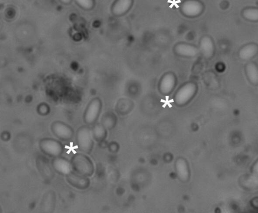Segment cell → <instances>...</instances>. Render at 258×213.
Returning a JSON list of instances; mask_svg holds the SVG:
<instances>
[{
	"label": "cell",
	"instance_id": "7402d4cb",
	"mask_svg": "<svg viewBox=\"0 0 258 213\" xmlns=\"http://www.w3.org/2000/svg\"><path fill=\"white\" fill-rule=\"evenodd\" d=\"M243 15L245 18L250 21H258V9H248L244 11Z\"/></svg>",
	"mask_w": 258,
	"mask_h": 213
},
{
	"label": "cell",
	"instance_id": "9a60e30c",
	"mask_svg": "<svg viewBox=\"0 0 258 213\" xmlns=\"http://www.w3.org/2000/svg\"><path fill=\"white\" fill-rule=\"evenodd\" d=\"M37 168L43 178L50 180L53 178L54 171L47 158L40 156L36 160Z\"/></svg>",
	"mask_w": 258,
	"mask_h": 213
},
{
	"label": "cell",
	"instance_id": "cb8c5ba5",
	"mask_svg": "<svg viewBox=\"0 0 258 213\" xmlns=\"http://www.w3.org/2000/svg\"><path fill=\"white\" fill-rule=\"evenodd\" d=\"M10 138V134L8 133H4L1 136L2 140L5 142L9 141Z\"/></svg>",
	"mask_w": 258,
	"mask_h": 213
},
{
	"label": "cell",
	"instance_id": "5bb4252c",
	"mask_svg": "<svg viewBox=\"0 0 258 213\" xmlns=\"http://www.w3.org/2000/svg\"><path fill=\"white\" fill-rule=\"evenodd\" d=\"M200 53L205 58L210 59L213 56L215 52V46L211 37L204 36L201 38L198 44Z\"/></svg>",
	"mask_w": 258,
	"mask_h": 213
},
{
	"label": "cell",
	"instance_id": "9c48e42d",
	"mask_svg": "<svg viewBox=\"0 0 258 213\" xmlns=\"http://www.w3.org/2000/svg\"><path fill=\"white\" fill-rule=\"evenodd\" d=\"M173 52L176 56L185 58H194L200 54L197 46L185 42L176 43Z\"/></svg>",
	"mask_w": 258,
	"mask_h": 213
},
{
	"label": "cell",
	"instance_id": "ba28073f",
	"mask_svg": "<svg viewBox=\"0 0 258 213\" xmlns=\"http://www.w3.org/2000/svg\"><path fill=\"white\" fill-rule=\"evenodd\" d=\"M51 130L53 135L59 140L69 141L74 137V129L63 121H53L51 125Z\"/></svg>",
	"mask_w": 258,
	"mask_h": 213
},
{
	"label": "cell",
	"instance_id": "7a4b0ae2",
	"mask_svg": "<svg viewBox=\"0 0 258 213\" xmlns=\"http://www.w3.org/2000/svg\"><path fill=\"white\" fill-rule=\"evenodd\" d=\"M73 171L86 177L92 176L95 171V166L93 160L85 154L76 153L70 160Z\"/></svg>",
	"mask_w": 258,
	"mask_h": 213
},
{
	"label": "cell",
	"instance_id": "44dd1931",
	"mask_svg": "<svg viewBox=\"0 0 258 213\" xmlns=\"http://www.w3.org/2000/svg\"><path fill=\"white\" fill-rule=\"evenodd\" d=\"M76 3L84 10H91L95 5V0H74Z\"/></svg>",
	"mask_w": 258,
	"mask_h": 213
},
{
	"label": "cell",
	"instance_id": "5b68a950",
	"mask_svg": "<svg viewBox=\"0 0 258 213\" xmlns=\"http://www.w3.org/2000/svg\"><path fill=\"white\" fill-rule=\"evenodd\" d=\"M178 83L176 74L173 71H167L159 79L157 84L158 92L163 97H169L175 93Z\"/></svg>",
	"mask_w": 258,
	"mask_h": 213
},
{
	"label": "cell",
	"instance_id": "ac0fdd59",
	"mask_svg": "<svg viewBox=\"0 0 258 213\" xmlns=\"http://www.w3.org/2000/svg\"><path fill=\"white\" fill-rule=\"evenodd\" d=\"M258 48L255 45H249L243 49L240 52V56L244 60H248L253 57L258 53Z\"/></svg>",
	"mask_w": 258,
	"mask_h": 213
},
{
	"label": "cell",
	"instance_id": "4fadbf2b",
	"mask_svg": "<svg viewBox=\"0 0 258 213\" xmlns=\"http://www.w3.org/2000/svg\"><path fill=\"white\" fill-rule=\"evenodd\" d=\"M51 163L54 171L60 175L66 176L73 171L70 160L62 156L52 159Z\"/></svg>",
	"mask_w": 258,
	"mask_h": 213
},
{
	"label": "cell",
	"instance_id": "603a6c76",
	"mask_svg": "<svg viewBox=\"0 0 258 213\" xmlns=\"http://www.w3.org/2000/svg\"><path fill=\"white\" fill-rule=\"evenodd\" d=\"M38 110L40 114L42 115H47L49 112V106L46 104L40 105L38 108Z\"/></svg>",
	"mask_w": 258,
	"mask_h": 213
},
{
	"label": "cell",
	"instance_id": "3957f363",
	"mask_svg": "<svg viewBox=\"0 0 258 213\" xmlns=\"http://www.w3.org/2000/svg\"><path fill=\"white\" fill-rule=\"evenodd\" d=\"M75 141L79 150L82 153L90 155L95 146L92 129L87 125L80 127L75 133Z\"/></svg>",
	"mask_w": 258,
	"mask_h": 213
},
{
	"label": "cell",
	"instance_id": "30bf717a",
	"mask_svg": "<svg viewBox=\"0 0 258 213\" xmlns=\"http://www.w3.org/2000/svg\"><path fill=\"white\" fill-rule=\"evenodd\" d=\"M135 0H114L110 7L111 14L116 17L127 15L133 8Z\"/></svg>",
	"mask_w": 258,
	"mask_h": 213
},
{
	"label": "cell",
	"instance_id": "52a82bcc",
	"mask_svg": "<svg viewBox=\"0 0 258 213\" xmlns=\"http://www.w3.org/2000/svg\"><path fill=\"white\" fill-rule=\"evenodd\" d=\"M103 108V102L98 97L93 99L86 107L83 119L85 125L93 126L97 123Z\"/></svg>",
	"mask_w": 258,
	"mask_h": 213
},
{
	"label": "cell",
	"instance_id": "2e32d148",
	"mask_svg": "<svg viewBox=\"0 0 258 213\" xmlns=\"http://www.w3.org/2000/svg\"><path fill=\"white\" fill-rule=\"evenodd\" d=\"M56 204V196L54 191L50 190L44 194L40 203V211L43 213H52Z\"/></svg>",
	"mask_w": 258,
	"mask_h": 213
},
{
	"label": "cell",
	"instance_id": "d4e9b609",
	"mask_svg": "<svg viewBox=\"0 0 258 213\" xmlns=\"http://www.w3.org/2000/svg\"><path fill=\"white\" fill-rule=\"evenodd\" d=\"M60 1L64 4H68L72 1V0H60Z\"/></svg>",
	"mask_w": 258,
	"mask_h": 213
},
{
	"label": "cell",
	"instance_id": "d6986e66",
	"mask_svg": "<svg viewBox=\"0 0 258 213\" xmlns=\"http://www.w3.org/2000/svg\"><path fill=\"white\" fill-rule=\"evenodd\" d=\"M101 123L107 130H111L116 126V117L112 112L105 113L102 117Z\"/></svg>",
	"mask_w": 258,
	"mask_h": 213
},
{
	"label": "cell",
	"instance_id": "8992f818",
	"mask_svg": "<svg viewBox=\"0 0 258 213\" xmlns=\"http://www.w3.org/2000/svg\"><path fill=\"white\" fill-rule=\"evenodd\" d=\"M205 6L202 0H183L180 7L181 14L188 19H195L202 15Z\"/></svg>",
	"mask_w": 258,
	"mask_h": 213
},
{
	"label": "cell",
	"instance_id": "ffe728a7",
	"mask_svg": "<svg viewBox=\"0 0 258 213\" xmlns=\"http://www.w3.org/2000/svg\"><path fill=\"white\" fill-rule=\"evenodd\" d=\"M246 72L249 80L254 84L258 83V68L253 63L249 64L246 67Z\"/></svg>",
	"mask_w": 258,
	"mask_h": 213
},
{
	"label": "cell",
	"instance_id": "e0dca14e",
	"mask_svg": "<svg viewBox=\"0 0 258 213\" xmlns=\"http://www.w3.org/2000/svg\"><path fill=\"white\" fill-rule=\"evenodd\" d=\"M93 137L95 141L102 143L105 141L107 136V130L101 123H96L92 128Z\"/></svg>",
	"mask_w": 258,
	"mask_h": 213
},
{
	"label": "cell",
	"instance_id": "6da1fadb",
	"mask_svg": "<svg viewBox=\"0 0 258 213\" xmlns=\"http://www.w3.org/2000/svg\"><path fill=\"white\" fill-rule=\"evenodd\" d=\"M198 90V85L194 81L183 83L175 90L173 97V103L179 107L186 106L195 98Z\"/></svg>",
	"mask_w": 258,
	"mask_h": 213
},
{
	"label": "cell",
	"instance_id": "8fae6325",
	"mask_svg": "<svg viewBox=\"0 0 258 213\" xmlns=\"http://www.w3.org/2000/svg\"><path fill=\"white\" fill-rule=\"evenodd\" d=\"M65 177L68 184L77 190H85L91 186V181L90 177L81 175L73 171Z\"/></svg>",
	"mask_w": 258,
	"mask_h": 213
},
{
	"label": "cell",
	"instance_id": "7c38bea8",
	"mask_svg": "<svg viewBox=\"0 0 258 213\" xmlns=\"http://www.w3.org/2000/svg\"><path fill=\"white\" fill-rule=\"evenodd\" d=\"M175 171L179 179L183 183L188 182L191 176L188 161L184 158H178L175 162Z\"/></svg>",
	"mask_w": 258,
	"mask_h": 213
},
{
	"label": "cell",
	"instance_id": "277c9868",
	"mask_svg": "<svg viewBox=\"0 0 258 213\" xmlns=\"http://www.w3.org/2000/svg\"><path fill=\"white\" fill-rule=\"evenodd\" d=\"M39 147L43 154L52 159L62 156L65 150L62 142L52 138L41 139Z\"/></svg>",
	"mask_w": 258,
	"mask_h": 213
}]
</instances>
